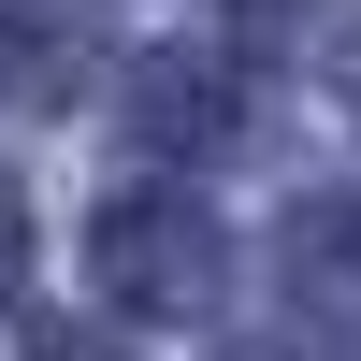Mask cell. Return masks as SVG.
Instances as JSON below:
<instances>
[{"label":"cell","instance_id":"1","mask_svg":"<svg viewBox=\"0 0 361 361\" xmlns=\"http://www.w3.org/2000/svg\"><path fill=\"white\" fill-rule=\"evenodd\" d=\"M87 275H102V304H116V318H145V333H188V318H217L231 246H217V217H202V188L130 173V188L87 217Z\"/></svg>","mask_w":361,"mask_h":361},{"label":"cell","instance_id":"2","mask_svg":"<svg viewBox=\"0 0 361 361\" xmlns=\"http://www.w3.org/2000/svg\"><path fill=\"white\" fill-rule=\"evenodd\" d=\"M102 58H116L102 0H0V102H29V116H73L87 87H102Z\"/></svg>","mask_w":361,"mask_h":361},{"label":"cell","instance_id":"7","mask_svg":"<svg viewBox=\"0 0 361 361\" xmlns=\"http://www.w3.org/2000/svg\"><path fill=\"white\" fill-rule=\"evenodd\" d=\"M29 361H116V347H102V333H44Z\"/></svg>","mask_w":361,"mask_h":361},{"label":"cell","instance_id":"4","mask_svg":"<svg viewBox=\"0 0 361 361\" xmlns=\"http://www.w3.org/2000/svg\"><path fill=\"white\" fill-rule=\"evenodd\" d=\"M130 87H145V102H130L145 145H188V159L246 145V73H231V58H188V44H173V58H145Z\"/></svg>","mask_w":361,"mask_h":361},{"label":"cell","instance_id":"6","mask_svg":"<svg viewBox=\"0 0 361 361\" xmlns=\"http://www.w3.org/2000/svg\"><path fill=\"white\" fill-rule=\"evenodd\" d=\"M15 275H29V188L0 173V289H15Z\"/></svg>","mask_w":361,"mask_h":361},{"label":"cell","instance_id":"5","mask_svg":"<svg viewBox=\"0 0 361 361\" xmlns=\"http://www.w3.org/2000/svg\"><path fill=\"white\" fill-rule=\"evenodd\" d=\"M246 29L260 44H304V29L333 44V29H361V0H246Z\"/></svg>","mask_w":361,"mask_h":361},{"label":"cell","instance_id":"3","mask_svg":"<svg viewBox=\"0 0 361 361\" xmlns=\"http://www.w3.org/2000/svg\"><path fill=\"white\" fill-rule=\"evenodd\" d=\"M289 318L318 361H361V202H304L289 217Z\"/></svg>","mask_w":361,"mask_h":361}]
</instances>
